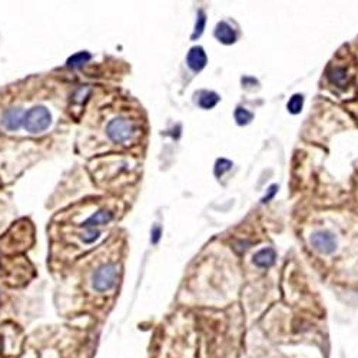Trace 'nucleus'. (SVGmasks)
Instances as JSON below:
<instances>
[{"instance_id":"nucleus-14","label":"nucleus","mask_w":358,"mask_h":358,"mask_svg":"<svg viewBox=\"0 0 358 358\" xmlns=\"http://www.w3.org/2000/svg\"><path fill=\"white\" fill-rule=\"evenodd\" d=\"M329 80L332 83H337V85H344L345 79H347V71L343 68H335L328 73Z\"/></svg>"},{"instance_id":"nucleus-11","label":"nucleus","mask_w":358,"mask_h":358,"mask_svg":"<svg viewBox=\"0 0 358 358\" xmlns=\"http://www.w3.org/2000/svg\"><path fill=\"white\" fill-rule=\"evenodd\" d=\"M89 59H90V53L89 52H79V53H75L73 56L68 59V65L72 66V68H79V66L85 65Z\"/></svg>"},{"instance_id":"nucleus-7","label":"nucleus","mask_w":358,"mask_h":358,"mask_svg":"<svg viewBox=\"0 0 358 358\" xmlns=\"http://www.w3.org/2000/svg\"><path fill=\"white\" fill-rule=\"evenodd\" d=\"M215 38L221 43H224V44H232L237 40V35H235L234 29L231 28L228 23H225V22H221V23L216 25Z\"/></svg>"},{"instance_id":"nucleus-12","label":"nucleus","mask_w":358,"mask_h":358,"mask_svg":"<svg viewBox=\"0 0 358 358\" xmlns=\"http://www.w3.org/2000/svg\"><path fill=\"white\" fill-rule=\"evenodd\" d=\"M302 105H304V96L302 95H294L289 102H288V105H286V108H288V111L291 112V114L297 115L300 114L301 109H302Z\"/></svg>"},{"instance_id":"nucleus-17","label":"nucleus","mask_w":358,"mask_h":358,"mask_svg":"<svg viewBox=\"0 0 358 358\" xmlns=\"http://www.w3.org/2000/svg\"><path fill=\"white\" fill-rule=\"evenodd\" d=\"M98 237H99V232H98V231H95L93 228H89V231H87L86 234L82 235V239H83L85 242L90 243V242H93V241H95Z\"/></svg>"},{"instance_id":"nucleus-13","label":"nucleus","mask_w":358,"mask_h":358,"mask_svg":"<svg viewBox=\"0 0 358 358\" xmlns=\"http://www.w3.org/2000/svg\"><path fill=\"white\" fill-rule=\"evenodd\" d=\"M252 118H254V115L251 114L249 111H246V109H243V108H237V111H235V120H237V123L238 125H248L251 120H252Z\"/></svg>"},{"instance_id":"nucleus-2","label":"nucleus","mask_w":358,"mask_h":358,"mask_svg":"<svg viewBox=\"0 0 358 358\" xmlns=\"http://www.w3.org/2000/svg\"><path fill=\"white\" fill-rule=\"evenodd\" d=\"M106 133L111 138V141L116 143H122L129 141L135 133V125L132 120L126 118H115L114 120L109 122Z\"/></svg>"},{"instance_id":"nucleus-6","label":"nucleus","mask_w":358,"mask_h":358,"mask_svg":"<svg viewBox=\"0 0 358 358\" xmlns=\"http://www.w3.org/2000/svg\"><path fill=\"white\" fill-rule=\"evenodd\" d=\"M206 53L200 46H194L186 56V63L194 72H199L205 68L206 65Z\"/></svg>"},{"instance_id":"nucleus-9","label":"nucleus","mask_w":358,"mask_h":358,"mask_svg":"<svg viewBox=\"0 0 358 358\" xmlns=\"http://www.w3.org/2000/svg\"><path fill=\"white\" fill-rule=\"evenodd\" d=\"M111 221H112V212H109L106 209H102V211L95 212L87 221H85L83 227H86V228H95V227H99V225L109 224Z\"/></svg>"},{"instance_id":"nucleus-5","label":"nucleus","mask_w":358,"mask_h":358,"mask_svg":"<svg viewBox=\"0 0 358 358\" xmlns=\"http://www.w3.org/2000/svg\"><path fill=\"white\" fill-rule=\"evenodd\" d=\"M25 114L20 108H9L1 115V125L7 130H17L23 125Z\"/></svg>"},{"instance_id":"nucleus-18","label":"nucleus","mask_w":358,"mask_h":358,"mask_svg":"<svg viewBox=\"0 0 358 358\" xmlns=\"http://www.w3.org/2000/svg\"><path fill=\"white\" fill-rule=\"evenodd\" d=\"M160 234H162L160 227H155L152 229V243H158V241L160 239Z\"/></svg>"},{"instance_id":"nucleus-8","label":"nucleus","mask_w":358,"mask_h":358,"mask_svg":"<svg viewBox=\"0 0 358 358\" xmlns=\"http://www.w3.org/2000/svg\"><path fill=\"white\" fill-rule=\"evenodd\" d=\"M277 254L272 248H264L254 255V264L261 268H268L275 262Z\"/></svg>"},{"instance_id":"nucleus-3","label":"nucleus","mask_w":358,"mask_h":358,"mask_svg":"<svg viewBox=\"0 0 358 358\" xmlns=\"http://www.w3.org/2000/svg\"><path fill=\"white\" fill-rule=\"evenodd\" d=\"M116 282H118V268L115 264L102 265L92 277V285L96 291H108L114 288Z\"/></svg>"},{"instance_id":"nucleus-19","label":"nucleus","mask_w":358,"mask_h":358,"mask_svg":"<svg viewBox=\"0 0 358 358\" xmlns=\"http://www.w3.org/2000/svg\"><path fill=\"white\" fill-rule=\"evenodd\" d=\"M277 188H278L277 185H272L271 188H270V194H268V195H267V197H265V198L262 199V202H268V200L271 199L272 197L275 195V192H277Z\"/></svg>"},{"instance_id":"nucleus-15","label":"nucleus","mask_w":358,"mask_h":358,"mask_svg":"<svg viewBox=\"0 0 358 358\" xmlns=\"http://www.w3.org/2000/svg\"><path fill=\"white\" fill-rule=\"evenodd\" d=\"M232 168V162L228 159H218L215 163V175L222 176L225 172H228Z\"/></svg>"},{"instance_id":"nucleus-16","label":"nucleus","mask_w":358,"mask_h":358,"mask_svg":"<svg viewBox=\"0 0 358 358\" xmlns=\"http://www.w3.org/2000/svg\"><path fill=\"white\" fill-rule=\"evenodd\" d=\"M205 23H206V17H205V13L199 10L198 12V19H197V25H195V32L192 33V39L195 40L197 38H199L205 29Z\"/></svg>"},{"instance_id":"nucleus-1","label":"nucleus","mask_w":358,"mask_h":358,"mask_svg":"<svg viewBox=\"0 0 358 358\" xmlns=\"http://www.w3.org/2000/svg\"><path fill=\"white\" fill-rule=\"evenodd\" d=\"M52 115L44 106H33L25 114L23 126L29 133H40L50 126Z\"/></svg>"},{"instance_id":"nucleus-10","label":"nucleus","mask_w":358,"mask_h":358,"mask_svg":"<svg viewBox=\"0 0 358 358\" xmlns=\"http://www.w3.org/2000/svg\"><path fill=\"white\" fill-rule=\"evenodd\" d=\"M219 102V96L215 92H202L199 96V106L202 109H211Z\"/></svg>"},{"instance_id":"nucleus-4","label":"nucleus","mask_w":358,"mask_h":358,"mask_svg":"<svg viewBox=\"0 0 358 358\" xmlns=\"http://www.w3.org/2000/svg\"><path fill=\"white\" fill-rule=\"evenodd\" d=\"M311 245L321 254H331L337 248L335 237L328 231H317L311 235Z\"/></svg>"}]
</instances>
